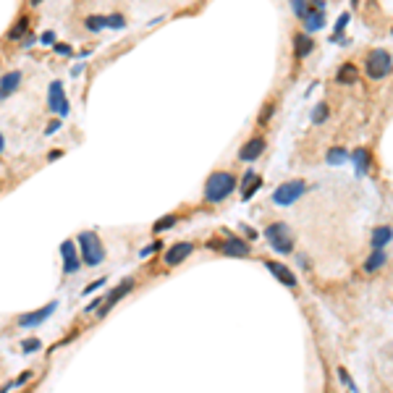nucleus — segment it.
I'll return each instance as SVG.
<instances>
[{
	"mask_svg": "<svg viewBox=\"0 0 393 393\" xmlns=\"http://www.w3.org/2000/svg\"><path fill=\"white\" fill-rule=\"evenodd\" d=\"M265 150H268V142H265V136H252V139H246V142L241 144L239 158H241L244 163H254Z\"/></svg>",
	"mask_w": 393,
	"mask_h": 393,
	"instance_id": "nucleus-12",
	"label": "nucleus"
},
{
	"mask_svg": "<svg viewBox=\"0 0 393 393\" xmlns=\"http://www.w3.org/2000/svg\"><path fill=\"white\" fill-rule=\"evenodd\" d=\"M351 163H354L356 176H367V173L372 170V155H370V150H364V147L351 150Z\"/></svg>",
	"mask_w": 393,
	"mask_h": 393,
	"instance_id": "nucleus-14",
	"label": "nucleus"
},
{
	"mask_svg": "<svg viewBox=\"0 0 393 393\" xmlns=\"http://www.w3.org/2000/svg\"><path fill=\"white\" fill-rule=\"evenodd\" d=\"M391 241H393V228H388V225H378L370 236L372 249H386V244H391Z\"/></svg>",
	"mask_w": 393,
	"mask_h": 393,
	"instance_id": "nucleus-19",
	"label": "nucleus"
},
{
	"mask_svg": "<svg viewBox=\"0 0 393 393\" xmlns=\"http://www.w3.org/2000/svg\"><path fill=\"white\" fill-rule=\"evenodd\" d=\"M210 246H213V249H221V254H225V257H236V260L249 257V252H252V249H249V241L239 239V236H225L223 244L210 241Z\"/></svg>",
	"mask_w": 393,
	"mask_h": 393,
	"instance_id": "nucleus-6",
	"label": "nucleus"
},
{
	"mask_svg": "<svg viewBox=\"0 0 393 393\" xmlns=\"http://www.w3.org/2000/svg\"><path fill=\"white\" fill-rule=\"evenodd\" d=\"M328 113H331V108H328V103H320V105H315V111H312V123H315V126L325 123V121H328Z\"/></svg>",
	"mask_w": 393,
	"mask_h": 393,
	"instance_id": "nucleus-25",
	"label": "nucleus"
},
{
	"mask_svg": "<svg viewBox=\"0 0 393 393\" xmlns=\"http://www.w3.org/2000/svg\"><path fill=\"white\" fill-rule=\"evenodd\" d=\"M11 388H16V380H11V383H5V386H0V393H8Z\"/></svg>",
	"mask_w": 393,
	"mask_h": 393,
	"instance_id": "nucleus-41",
	"label": "nucleus"
},
{
	"mask_svg": "<svg viewBox=\"0 0 393 393\" xmlns=\"http://www.w3.org/2000/svg\"><path fill=\"white\" fill-rule=\"evenodd\" d=\"M244 233H246V239H249V241H254V239H257V236H260V233H257V231H254V228H252V225H244Z\"/></svg>",
	"mask_w": 393,
	"mask_h": 393,
	"instance_id": "nucleus-39",
	"label": "nucleus"
},
{
	"mask_svg": "<svg viewBox=\"0 0 393 393\" xmlns=\"http://www.w3.org/2000/svg\"><path fill=\"white\" fill-rule=\"evenodd\" d=\"M346 24H349V11H343L341 16H338V21H336V34H333L331 40H341V42H346V40L341 37V32L346 29Z\"/></svg>",
	"mask_w": 393,
	"mask_h": 393,
	"instance_id": "nucleus-27",
	"label": "nucleus"
},
{
	"mask_svg": "<svg viewBox=\"0 0 393 393\" xmlns=\"http://www.w3.org/2000/svg\"><path fill=\"white\" fill-rule=\"evenodd\" d=\"M231 191H236V176L228 173V170H215V173L207 176L202 194H205V202L218 205V202H223V199L231 197Z\"/></svg>",
	"mask_w": 393,
	"mask_h": 393,
	"instance_id": "nucleus-1",
	"label": "nucleus"
},
{
	"mask_svg": "<svg viewBox=\"0 0 393 393\" xmlns=\"http://www.w3.org/2000/svg\"><path fill=\"white\" fill-rule=\"evenodd\" d=\"M307 194V184L301 178H291V181H283V184L273 191V202L278 207H291L294 202H299L301 197Z\"/></svg>",
	"mask_w": 393,
	"mask_h": 393,
	"instance_id": "nucleus-4",
	"label": "nucleus"
},
{
	"mask_svg": "<svg viewBox=\"0 0 393 393\" xmlns=\"http://www.w3.org/2000/svg\"><path fill=\"white\" fill-rule=\"evenodd\" d=\"M338 380H341L343 386H349V388H351V391L356 393V386H354V383H351V378H349V372H346L343 367H338Z\"/></svg>",
	"mask_w": 393,
	"mask_h": 393,
	"instance_id": "nucleus-32",
	"label": "nucleus"
},
{
	"mask_svg": "<svg viewBox=\"0 0 393 393\" xmlns=\"http://www.w3.org/2000/svg\"><path fill=\"white\" fill-rule=\"evenodd\" d=\"M336 81L338 84H354L356 81V66L354 63H341V68H338V74H336Z\"/></svg>",
	"mask_w": 393,
	"mask_h": 393,
	"instance_id": "nucleus-22",
	"label": "nucleus"
},
{
	"mask_svg": "<svg viewBox=\"0 0 393 393\" xmlns=\"http://www.w3.org/2000/svg\"><path fill=\"white\" fill-rule=\"evenodd\" d=\"M32 380V370H24L21 375H16V388H21V386H26V383Z\"/></svg>",
	"mask_w": 393,
	"mask_h": 393,
	"instance_id": "nucleus-34",
	"label": "nucleus"
},
{
	"mask_svg": "<svg viewBox=\"0 0 393 393\" xmlns=\"http://www.w3.org/2000/svg\"><path fill=\"white\" fill-rule=\"evenodd\" d=\"M176 223H178V215H166V218H160V221H155L152 233H163V231H168V228H173Z\"/></svg>",
	"mask_w": 393,
	"mask_h": 393,
	"instance_id": "nucleus-24",
	"label": "nucleus"
},
{
	"mask_svg": "<svg viewBox=\"0 0 393 393\" xmlns=\"http://www.w3.org/2000/svg\"><path fill=\"white\" fill-rule=\"evenodd\" d=\"M53 48H56V53H60V56H71V53H74V50H71V45H66V42H56Z\"/></svg>",
	"mask_w": 393,
	"mask_h": 393,
	"instance_id": "nucleus-37",
	"label": "nucleus"
},
{
	"mask_svg": "<svg viewBox=\"0 0 393 393\" xmlns=\"http://www.w3.org/2000/svg\"><path fill=\"white\" fill-rule=\"evenodd\" d=\"M265 239H268V244L278 254H291L294 252V233H291L288 223H283V221H276V223H270L268 228H265Z\"/></svg>",
	"mask_w": 393,
	"mask_h": 393,
	"instance_id": "nucleus-3",
	"label": "nucleus"
},
{
	"mask_svg": "<svg viewBox=\"0 0 393 393\" xmlns=\"http://www.w3.org/2000/svg\"><path fill=\"white\" fill-rule=\"evenodd\" d=\"M3 147H5V139H3V134H0V152H3Z\"/></svg>",
	"mask_w": 393,
	"mask_h": 393,
	"instance_id": "nucleus-43",
	"label": "nucleus"
},
{
	"mask_svg": "<svg viewBox=\"0 0 393 393\" xmlns=\"http://www.w3.org/2000/svg\"><path fill=\"white\" fill-rule=\"evenodd\" d=\"M265 268H268V273H273L283 286H288V288H296V276L288 270V265H283V262H278V260H265Z\"/></svg>",
	"mask_w": 393,
	"mask_h": 393,
	"instance_id": "nucleus-13",
	"label": "nucleus"
},
{
	"mask_svg": "<svg viewBox=\"0 0 393 393\" xmlns=\"http://www.w3.org/2000/svg\"><path fill=\"white\" fill-rule=\"evenodd\" d=\"M40 42H42V45H56V32H53V29H48V32H42V37H40Z\"/></svg>",
	"mask_w": 393,
	"mask_h": 393,
	"instance_id": "nucleus-35",
	"label": "nucleus"
},
{
	"mask_svg": "<svg viewBox=\"0 0 393 393\" xmlns=\"http://www.w3.org/2000/svg\"><path fill=\"white\" fill-rule=\"evenodd\" d=\"M81 71H84V66H81V63H79V66H74V68H71V74H74V76H79Z\"/></svg>",
	"mask_w": 393,
	"mask_h": 393,
	"instance_id": "nucleus-42",
	"label": "nucleus"
},
{
	"mask_svg": "<svg viewBox=\"0 0 393 393\" xmlns=\"http://www.w3.org/2000/svg\"><path fill=\"white\" fill-rule=\"evenodd\" d=\"M131 288H134V278H126L123 283H118V286L111 291V294H105V301H103V307H100V317H105V315L118 304V301H121L126 294H129Z\"/></svg>",
	"mask_w": 393,
	"mask_h": 393,
	"instance_id": "nucleus-9",
	"label": "nucleus"
},
{
	"mask_svg": "<svg viewBox=\"0 0 393 393\" xmlns=\"http://www.w3.org/2000/svg\"><path fill=\"white\" fill-rule=\"evenodd\" d=\"M103 286H105V278H97V281H92V283H89V286L84 288V296H89V294H95V291H100V288H103Z\"/></svg>",
	"mask_w": 393,
	"mask_h": 393,
	"instance_id": "nucleus-31",
	"label": "nucleus"
},
{
	"mask_svg": "<svg viewBox=\"0 0 393 393\" xmlns=\"http://www.w3.org/2000/svg\"><path fill=\"white\" fill-rule=\"evenodd\" d=\"M323 26H325V11H320V8L309 5V11H307V16H304V29H307V34H309V32H320Z\"/></svg>",
	"mask_w": 393,
	"mask_h": 393,
	"instance_id": "nucleus-18",
	"label": "nucleus"
},
{
	"mask_svg": "<svg viewBox=\"0 0 393 393\" xmlns=\"http://www.w3.org/2000/svg\"><path fill=\"white\" fill-rule=\"evenodd\" d=\"M351 160V152L346 150V147H331L325 152V163L328 166H343V163H349Z\"/></svg>",
	"mask_w": 393,
	"mask_h": 393,
	"instance_id": "nucleus-21",
	"label": "nucleus"
},
{
	"mask_svg": "<svg viewBox=\"0 0 393 393\" xmlns=\"http://www.w3.org/2000/svg\"><path fill=\"white\" fill-rule=\"evenodd\" d=\"M273 108H276L273 103H268V105H265V111L260 113V123H268V121H270V115H273Z\"/></svg>",
	"mask_w": 393,
	"mask_h": 393,
	"instance_id": "nucleus-36",
	"label": "nucleus"
},
{
	"mask_svg": "<svg viewBox=\"0 0 393 393\" xmlns=\"http://www.w3.org/2000/svg\"><path fill=\"white\" fill-rule=\"evenodd\" d=\"M191 252H194V244H191V241H178V244H173V246H168V249H166L163 262H166L168 268H176V265L184 262Z\"/></svg>",
	"mask_w": 393,
	"mask_h": 393,
	"instance_id": "nucleus-10",
	"label": "nucleus"
},
{
	"mask_svg": "<svg viewBox=\"0 0 393 393\" xmlns=\"http://www.w3.org/2000/svg\"><path fill=\"white\" fill-rule=\"evenodd\" d=\"M19 84H21V71H8V74H3V79H0V100L13 95L19 89Z\"/></svg>",
	"mask_w": 393,
	"mask_h": 393,
	"instance_id": "nucleus-17",
	"label": "nucleus"
},
{
	"mask_svg": "<svg viewBox=\"0 0 393 393\" xmlns=\"http://www.w3.org/2000/svg\"><path fill=\"white\" fill-rule=\"evenodd\" d=\"M158 249H163V244H160V241H152V244H147V246H144V249L139 252V257H150V254L158 252Z\"/></svg>",
	"mask_w": 393,
	"mask_h": 393,
	"instance_id": "nucleus-33",
	"label": "nucleus"
},
{
	"mask_svg": "<svg viewBox=\"0 0 393 393\" xmlns=\"http://www.w3.org/2000/svg\"><path fill=\"white\" fill-rule=\"evenodd\" d=\"M60 257H63V276H71V273H76L81 265H84L79 257V252H76V244L71 239H66L60 244Z\"/></svg>",
	"mask_w": 393,
	"mask_h": 393,
	"instance_id": "nucleus-7",
	"label": "nucleus"
},
{
	"mask_svg": "<svg viewBox=\"0 0 393 393\" xmlns=\"http://www.w3.org/2000/svg\"><path fill=\"white\" fill-rule=\"evenodd\" d=\"M260 189H262V178L254 170H246L244 173V181H241V199H244V202H246V199H252Z\"/></svg>",
	"mask_w": 393,
	"mask_h": 393,
	"instance_id": "nucleus-15",
	"label": "nucleus"
},
{
	"mask_svg": "<svg viewBox=\"0 0 393 393\" xmlns=\"http://www.w3.org/2000/svg\"><path fill=\"white\" fill-rule=\"evenodd\" d=\"M79 241V249H81V262L89 265V268H95V265H100L105 260V246L103 241H100V236L92 233V231H81L76 236Z\"/></svg>",
	"mask_w": 393,
	"mask_h": 393,
	"instance_id": "nucleus-2",
	"label": "nucleus"
},
{
	"mask_svg": "<svg viewBox=\"0 0 393 393\" xmlns=\"http://www.w3.org/2000/svg\"><path fill=\"white\" fill-rule=\"evenodd\" d=\"M108 26H111V29H123L126 19H123L121 13H111V16H108Z\"/></svg>",
	"mask_w": 393,
	"mask_h": 393,
	"instance_id": "nucleus-29",
	"label": "nucleus"
},
{
	"mask_svg": "<svg viewBox=\"0 0 393 393\" xmlns=\"http://www.w3.org/2000/svg\"><path fill=\"white\" fill-rule=\"evenodd\" d=\"M26 29H29V19H26V16H21V19L16 21L11 29H8V40H21Z\"/></svg>",
	"mask_w": 393,
	"mask_h": 393,
	"instance_id": "nucleus-23",
	"label": "nucleus"
},
{
	"mask_svg": "<svg viewBox=\"0 0 393 393\" xmlns=\"http://www.w3.org/2000/svg\"><path fill=\"white\" fill-rule=\"evenodd\" d=\"M40 349H42L40 338H26V341H21V351L24 354H34V351H40Z\"/></svg>",
	"mask_w": 393,
	"mask_h": 393,
	"instance_id": "nucleus-28",
	"label": "nucleus"
},
{
	"mask_svg": "<svg viewBox=\"0 0 393 393\" xmlns=\"http://www.w3.org/2000/svg\"><path fill=\"white\" fill-rule=\"evenodd\" d=\"M312 50H315V42H312V37H309L307 32H299V34H294V58H296V60L307 58Z\"/></svg>",
	"mask_w": 393,
	"mask_h": 393,
	"instance_id": "nucleus-16",
	"label": "nucleus"
},
{
	"mask_svg": "<svg viewBox=\"0 0 393 393\" xmlns=\"http://www.w3.org/2000/svg\"><path fill=\"white\" fill-rule=\"evenodd\" d=\"M103 301H105V296H97V299L89 301V304H87L84 309H87V312H92V309H100V307H103Z\"/></svg>",
	"mask_w": 393,
	"mask_h": 393,
	"instance_id": "nucleus-38",
	"label": "nucleus"
},
{
	"mask_svg": "<svg viewBox=\"0 0 393 393\" xmlns=\"http://www.w3.org/2000/svg\"><path fill=\"white\" fill-rule=\"evenodd\" d=\"M386 262H388L386 249H372V254H370L367 260H364V273H378Z\"/></svg>",
	"mask_w": 393,
	"mask_h": 393,
	"instance_id": "nucleus-20",
	"label": "nucleus"
},
{
	"mask_svg": "<svg viewBox=\"0 0 393 393\" xmlns=\"http://www.w3.org/2000/svg\"><path fill=\"white\" fill-rule=\"evenodd\" d=\"M84 26H87L89 32H100V29H105V26H108V16H87Z\"/></svg>",
	"mask_w": 393,
	"mask_h": 393,
	"instance_id": "nucleus-26",
	"label": "nucleus"
},
{
	"mask_svg": "<svg viewBox=\"0 0 393 393\" xmlns=\"http://www.w3.org/2000/svg\"><path fill=\"white\" fill-rule=\"evenodd\" d=\"M364 71H367V76L372 79V81H378V79H386L391 71H393V58H391V53L388 50H372L370 56H367V63H364Z\"/></svg>",
	"mask_w": 393,
	"mask_h": 393,
	"instance_id": "nucleus-5",
	"label": "nucleus"
},
{
	"mask_svg": "<svg viewBox=\"0 0 393 393\" xmlns=\"http://www.w3.org/2000/svg\"><path fill=\"white\" fill-rule=\"evenodd\" d=\"M48 108L53 113H58L60 118L68 113V100H66V92H63V84L60 81H53L50 84V92H48Z\"/></svg>",
	"mask_w": 393,
	"mask_h": 393,
	"instance_id": "nucleus-8",
	"label": "nucleus"
},
{
	"mask_svg": "<svg viewBox=\"0 0 393 393\" xmlns=\"http://www.w3.org/2000/svg\"><path fill=\"white\" fill-rule=\"evenodd\" d=\"M56 309H58V301H50V304H45L42 309H37V312H26V315L19 317V328H37L50 315H56Z\"/></svg>",
	"mask_w": 393,
	"mask_h": 393,
	"instance_id": "nucleus-11",
	"label": "nucleus"
},
{
	"mask_svg": "<svg viewBox=\"0 0 393 393\" xmlns=\"http://www.w3.org/2000/svg\"><path fill=\"white\" fill-rule=\"evenodd\" d=\"M307 11H309V3H304V0H294V13H296V16H301V19H304Z\"/></svg>",
	"mask_w": 393,
	"mask_h": 393,
	"instance_id": "nucleus-30",
	"label": "nucleus"
},
{
	"mask_svg": "<svg viewBox=\"0 0 393 393\" xmlns=\"http://www.w3.org/2000/svg\"><path fill=\"white\" fill-rule=\"evenodd\" d=\"M58 129H60V118H58V121H53V123L48 126V129H45V134H48V136H50V134H56Z\"/></svg>",
	"mask_w": 393,
	"mask_h": 393,
	"instance_id": "nucleus-40",
	"label": "nucleus"
}]
</instances>
